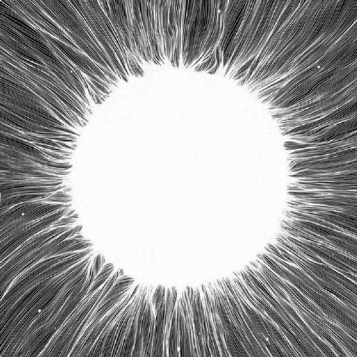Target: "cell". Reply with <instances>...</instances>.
Returning <instances> with one entry per match:
<instances>
[{
  "instance_id": "obj_2",
  "label": "cell",
  "mask_w": 357,
  "mask_h": 357,
  "mask_svg": "<svg viewBox=\"0 0 357 357\" xmlns=\"http://www.w3.org/2000/svg\"><path fill=\"white\" fill-rule=\"evenodd\" d=\"M92 248L43 259L17 278L1 299V317H4L21 297L43 281L68 271L70 268L93 252Z\"/></svg>"
},
{
  "instance_id": "obj_1",
  "label": "cell",
  "mask_w": 357,
  "mask_h": 357,
  "mask_svg": "<svg viewBox=\"0 0 357 357\" xmlns=\"http://www.w3.org/2000/svg\"><path fill=\"white\" fill-rule=\"evenodd\" d=\"M113 270L112 264L105 266L96 278L86 296L39 356H69L84 332L88 320L120 276L118 272L109 278Z\"/></svg>"
},
{
  "instance_id": "obj_6",
  "label": "cell",
  "mask_w": 357,
  "mask_h": 357,
  "mask_svg": "<svg viewBox=\"0 0 357 357\" xmlns=\"http://www.w3.org/2000/svg\"><path fill=\"white\" fill-rule=\"evenodd\" d=\"M76 222V216H69L66 218H62L61 220H59L56 222H54L51 227L53 228L59 227H68L70 225H73Z\"/></svg>"
},
{
  "instance_id": "obj_5",
  "label": "cell",
  "mask_w": 357,
  "mask_h": 357,
  "mask_svg": "<svg viewBox=\"0 0 357 357\" xmlns=\"http://www.w3.org/2000/svg\"><path fill=\"white\" fill-rule=\"evenodd\" d=\"M71 229L72 228L69 226L56 228L50 227L33 236L1 261V274L9 271L10 268L22 260L29 254L40 249L54 240L55 238L59 235L63 234Z\"/></svg>"
},
{
  "instance_id": "obj_3",
  "label": "cell",
  "mask_w": 357,
  "mask_h": 357,
  "mask_svg": "<svg viewBox=\"0 0 357 357\" xmlns=\"http://www.w3.org/2000/svg\"><path fill=\"white\" fill-rule=\"evenodd\" d=\"M103 257L98 255L89 267L88 278L84 286L75 291L68 300L63 310L45 330L24 343L13 356H39L45 350L52 337L61 328L66 321L82 301L93 284L103 264Z\"/></svg>"
},
{
  "instance_id": "obj_4",
  "label": "cell",
  "mask_w": 357,
  "mask_h": 357,
  "mask_svg": "<svg viewBox=\"0 0 357 357\" xmlns=\"http://www.w3.org/2000/svg\"><path fill=\"white\" fill-rule=\"evenodd\" d=\"M70 206L64 208L44 218L25 225L14 231L1 241V261L33 236L50 227L69 213Z\"/></svg>"
}]
</instances>
